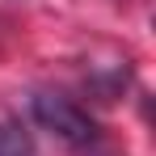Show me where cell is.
I'll use <instances>...</instances> for the list:
<instances>
[{"mask_svg":"<svg viewBox=\"0 0 156 156\" xmlns=\"http://www.w3.org/2000/svg\"><path fill=\"white\" fill-rule=\"evenodd\" d=\"M30 114H34V122L42 131H51L55 139H63L72 148H84V144L97 139V122L89 118V110L76 105L72 97H63V93H34Z\"/></svg>","mask_w":156,"mask_h":156,"instance_id":"obj_1","label":"cell"},{"mask_svg":"<svg viewBox=\"0 0 156 156\" xmlns=\"http://www.w3.org/2000/svg\"><path fill=\"white\" fill-rule=\"evenodd\" d=\"M0 156H38V144L21 122L4 118L0 122Z\"/></svg>","mask_w":156,"mask_h":156,"instance_id":"obj_2","label":"cell"}]
</instances>
